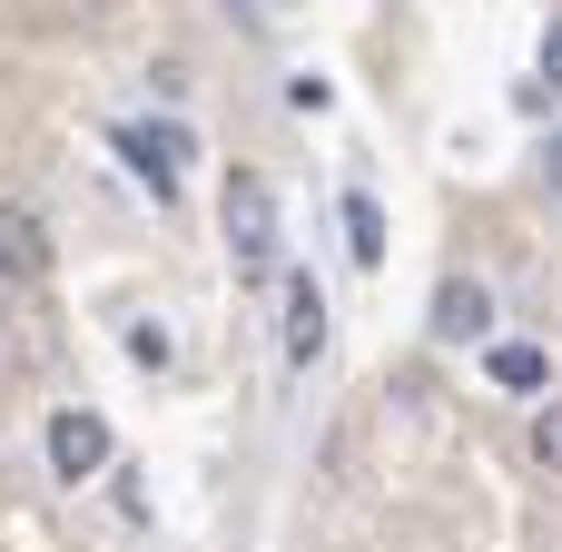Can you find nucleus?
I'll use <instances>...</instances> for the list:
<instances>
[{
    "label": "nucleus",
    "instance_id": "f257e3e1",
    "mask_svg": "<svg viewBox=\"0 0 562 552\" xmlns=\"http://www.w3.org/2000/svg\"><path fill=\"white\" fill-rule=\"evenodd\" d=\"M227 257H237V277H267L277 267V198H267L257 168L227 178Z\"/></svg>",
    "mask_w": 562,
    "mask_h": 552
},
{
    "label": "nucleus",
    "instance_id": "f03ea898",
    "mask_svg": "<svg viewBox=\"0 0 562 552\" xmlns=\"http://www.w3.org/2000/svg\"><path fill=\"white\" fill-rule=\"evenodd\" d=\"M49 474H59V484L109 474V425H99V415H79V405H59V415H49Z\"/></svg>",
    "mask_w": 562,
    "mask_h": 552
},
{
    "label": "nucleus",
    "instance_id": "7ed1b4c3",
    "mask_svg": "<svg viewBox=\"0 0 562 552\" xmlns=\"http://www.w3.org/2000/svg\"><path fill=\"white\" fill-rule=\"evenodd\" d=\"M484 336H494L484 277H445V286H435V346H484Z\"/></svg>",
    "mask_w": 562,
    "mask_h": 552
},
{
    "label": "nucleus",
    "instance_id": "20e7f679",
    "mask_svg": "<svg viewBox=\"0 0 562 552\" xmlns=\"http://www.w3.org/2000/svg\"><path fill=\"white\" fill-rule=\"evenodd\" d=\"M49 277V227L30 207H0V286H40Z\"/></svg>",
    "mask_w": 562,
    "mask_h": 552
},
{
    "label": "nucleus",
    "instance_id": "39448f33",
    "mask_svg": "<svg viewBox=\"0 0 562 552\" xmlns=\"http://www.w3.org/2000/svg\"><path fill=\"white\" fill-rule=\"evenodd\" d=\"M119 158L158 188V198H178V158H188V128H119Z\"/></svg>",
    "mask_w": 562,
    "mask_h": 552
},
{
    "label": "nucleus",
    "instance_id": "423d86ee",
    "mask_svg": "<svg viewBox=\"0 0 562 552\" xmlns=\"http://www.w3.org/2000/svg\"><path fill=\"white\" fill-rule=\"evenodd\" d=\"M326 356V296H316V277H286V365L306 375Z\"/></svg>",
    "mask_w": 562,
    "mask_h": 552
},
{
    "label": "nucleus",
    "instance_id": "0eeeda50",
    "mask_svg": "<svg viewBox=\"0 0 562 552\" xmlns=\"http://www.w3.org/2000/svg\"><path fill=\"white\" fill-rule=\"evenodd\" d=\"M484 375H494L504 395H543V385H553L543 346H524V336H494V346H484Z\"/></svg>",
    "mask_w": 562,
    "mask_h": 552
},
{
    "label": "nucleus",
    "instance_id": "6e6552de",
    "mask_svg": "<svg viewBox=\"0 0 562 552\" xmlns=\"http://www.w3.org/2000/svg\"><path fill=\"white\" fill-rule=\"evenodd\" d=\"M346 247H356V267H375V257H385V217H375V198H366V188L346 198Z\"/></svg>",
    "mask_w": 562,
    "mask_h": 552
},
{
    "label": "nucleus",
    "instance_id": "1a4fd4ad",
    "mask_svg": "<svg viewBox=\"0 0 562 552\" xmlns=\"http://www.w3.org/2000/svg\"><path fill=\"white\" fill-rule=\"evenodd\" d=\"M533 464H543V474H562V395L533 415Z\"/></svg>",
    "mask_w": 562,
    "mask_h": 552
},
{
    "label": "nucleus",
    "instance_id": "9d476101",
    "mask_svg": "<svg viewBox=\"0 0 562 552\" xmlns=\"http://www.w3.org/2000/svg\"><path fill=\"white\" fill-rule=\"evenodd\" d=\"M128 356H138V365H168L178 346H168V326H128Z\"/></svg>",
    "mask_w": 562,
    "mask_h": 552
},
{
    "label": "nucleus",
    "instance_id": "9b49d317",
    "mask_svg": "<svg viewBox=\"0 0 562 552\" xmlns=\"http://www.w3.org/2000/svg\"><path fill=\"white\" fill-rule=\"evenodd\" d=\"M553 188H562V148H553Z\"/></svg>",
    "mask_w": 562,
    "mask_h": 552
}]
</instances>
